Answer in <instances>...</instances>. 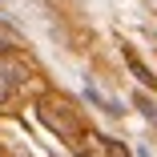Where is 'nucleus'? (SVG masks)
Masks as SVG:
<instances>
[{
	"mask_svg": "<svg viewBox=\"0 0 157 157\" xmlns=\"http://www.w3.org/2000/svg\"><path fill=\"white\" fill-rule=\"evenodd\" d=\"M36 113H40V121L48 125V129H56L60 137H77V121H69V117H65V113H69L65 105H52V101H40V105H36Z\"/></svg>",
	"mask_w": 157,
	"mask_h": 157,
	"instance_id": "nucleus-1",
	"label": "nucleus"
},
{
	"mask_svg": "<svg viewBox=\"0 0 157 157\" xmlns=\"http://www.w3.org/2000/svg\"><path fill=\"white\" fill-rule=\"evenodd\" d=\"M20 81H24V69L12 65V60H0V101H8L20 89Z\"/></svg>",
	"mask_w": 157,
	"mask_h": 157,
	"instance_id": "nucleus-2",
	"label": "nucleus"
},
{
	"mask_svg": "<svg viewBox=\"0 0 157 157\" xmlns=\"http://www.w3.org/2000/svg\"><path fill=\"white\" fill-rule=\"evenodd\" d=\"M125 60H129V69H133V77H137L141 85H149V89H157V77H153V73H149V69L141 65V60H137V56H133L129 48H125Z\"/></svg>",
	"mask_w": 157,
	"mask_h": 157,
	"instance_id": "nucleus-3",
	"label": "nucleus"
},
{
	"mask_svg": "<svg viewBox=\"0 0 157 157\" xmlns=\"http://www.w3.org/2000/svg\"><path fill=\"white\" fill-rule=\"evenodd\" d=\"M16 44H20V36L12 33V28H0V56H4V52H12Z\"/></svg>",
	"mask_w": 157,
	"mask_h": 157,
	"instance_id": "nucleus-4",
	"label": "nucleus"
},
{
	"mask_svg": "<svg viewBox=\"0 0 157 157\" xmlns=\"http://www.w3.org/2000/svg\"><path fill=\"white\" fill-rule=\"evenodd\" d=\"M137 109H141L149 121H157V101H149V97H141V93H137Z\"/></svg>",
	"mask_w": 157,
	"mask_h": 157,
	"instance_id": "nucleus-5",
	"label": "nucleus"
},
{
	"mask_svg": "<svg viewBox=\"0 0 157 157\" xmlns=\"http://www.w3.org/2000/svg\"><path fill=\"white\" fill-rule=\"evenodd\" d=\"M105 145H109V157H129V149H125L121 141H105Z\"/></svg>",
	"mask_w": 157,
	"mask_h": 157,
	"instance_id": "nucleus-6",
	"label": "nucleus"
},
{
	"mask_svg": "<svg viewBox=\"0 0 157 157\" xmlns=\"http://www.w3.org/2000/svg\"><path fill=\"white\" fill-rule=\"evenodd\" d=\"M81 157H89V153H81Z\"/></svg>",
	"mask_w": 157,
	"mask_h": 157,
	"instance_id": "nucleus-7",
	"label": "nucleus"
}]
</instances>
